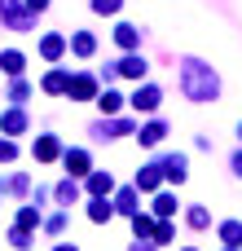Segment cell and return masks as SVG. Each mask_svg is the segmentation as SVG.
Returning a JSON list of instances; mask_svg holds the SVG:
<instances>
[{
  "instance_id": "obj_1",
  "label": "cell",
  "mask_w": 242,
  "mask_h": 251,
  "mask_svg": "<svg viewBox=\"0 0 242 251\" xmlns=\"http://www.w3.org/2000/svg\"><path fill=\"white\" fill-rule=\"evenodd\" d=\"M181 88H185L190 101H212V97L220 93V75H216L212 66H203L198 57H185V62H181Z\"/></svg>"
},
{
  "instance_id": "obj_2",
  "label": "cell",
  "mask_w": 242,
  "mask_h": 251,
  "mask_svg": "<svg viewBox=\"0 0 242 251\" xmlns=\"http://www.w3.org/2000/svg\"><path fill=\"white\" fill-rule=\"evenodd\" d=\"M66 88H71L75 101H93V97H97V79H93V75H75Z\"/></svg>"
},
{
  "instance_id": "obj_3",
  "label": "cell",
  "mask_w": 242,
  "mask_h": 251,
  "mask_svg": "<svg viewBox=\"0 0 242 251\" xmlns=\"http://www.w3.org/2000/svg\"><path fill=\"white\" fill-rule=\"evenodd\" d=\"M159 101H163V93H159L154 84L137 88V97H132V106H137V110H159Z\"/></svg>"
},
{
  "instance_id": "obj_4",
  "label": "cell",
  "mask_w": 242,
  "mask_h": 251,
  "mask_svg": "<svg viewBox=\"0 0 242 251\" xmlns=\"http://www.w3.org/2000/svg\"><path fill=\"white\" fill-rule=\"evenodd\" d=\"M163 172H168V181H176V185H181V181H185V172H190L185 154H168V159H163Z\"/></svg>"
},
{
  "instance_id": "obj_5",
  "label": "cell",
  "mask_w": 242,
  "mask_h": 251,
  "mask_svg": "<svg viewBox=\"0 0 242 251\" xmlns=\"http://www.w3.org/2000/svg\"><path fill=\"white\" fill-rule=\"evenodd\" d=\"M115 44H119V49H137V44H141V31L128 26V22H119V26H115Z\"/></svg>"
},
{
  "instance_id": "obj_6",
  "label": "cell",
  "mask_w": 242,
  "mask_h": 251,
  "mask_svg": "<svg viewBox=\"0 0 242 251\" xmlns=\"http://www.w3.org/2000/svg\"><path fill=\"white\" fill-rule=\"evenodd\" d=\"M110 71H115V75H128V79H141V75H145V62H141V57H123V62H115Z\"/></svg>"
},
{
  "instance_id": "obj_7",
  "label": "cell",
  "mask_w": 242,
  "mask_h": 251,
  "mask_svg": "<svg viewBox=\"0 0 242 251\" xmlns=\"http://www.w3.org/2000/svg\"><path fill=\"white\" fill-rule=\"evenodd\" d=\"M88 190H93V199H106V194L115 190L110 172H88Z\"/></svg>"
},
{
  "instance_id": "obj_8",
  "label": "cell",
  "mask_w": 242,
  "mask_h": 251,
  "mask_svg": "<svg viewBox=\"0 0 242 251\" xmlns=\"http://www.w3.org/2000/svg\"><path fill=\"white\" fill-rule=\"evenodd\" d=\"M159 181H163V168H141L137 172V190H145V194L159 190Z\"/></svg>"
},
{
  "instance_id": "obj_9",
  "label": "cell",
  "mask_w": 242,
  "mask_h": 251,
  "mask_svg": "<svg viewBox=\"0 0 242 251\" xmlns=\"http://www.w3.org/2000/svg\"><path fill=\"white\" fill-rule=\"evenodd\" d=\"M110 216H115V207H110L106 199H93V203H88V221H93V225H106Z\"/></svg>"
},
{
  "instance_id": "obj_10",
  "label": "cell",
  "mask_w": 242,
  "mask_h": 251,
  "mask_svg": "<svg viewBox=\"0 0 242 251\" xmlns=\"http://www.w3.org/2000/svg\"><path fill=\"white\" fill-rule=\"evenodd\" d=\"M71 49H75L79 57H93V53H97V40H93L88 31H75V40H71Z\"/></svg>"
},
{
  "instance_id": "obj_11",
  "label": "cell",
  "mask_w": 242,
  "mask_h": 251,
  "mask_svg": "<svg viewBox=\"0 0 242 251\" xmlns=\"http://www.w3.org/2000/svg\"><path fill=\"white\" fill-rule=\"evenodd\" d=\"M40 53L53 62V57H62V53H66V40H62V35H44V40H40Z\"/></svg>"
},
{
  "instance_id": "obj_12",
  "label": "cell",
  "mask_w": 242,
  "mask_h": 251,
  "mask_svg": "<svg viewBox=\"0 0 242 251\" xmlns=\"http://www.w3.org/2000/svg\"><path fill=\"white\" fill-rule=\"evenodd\" d=\"M0 66H4V75H22V66H26V57H22L18 49H9V53H0Z\"/></svg>"
},
{
  "instance_id": "obj_13",
  "label": "cell",
  "mask_w": 242,
  "mask_h": 251,
  "mask_svg": "<svg viewBox=\"0 0 242 251\" xmlns=\"http://www.w3.org/2000/svg\"><path fill=\"white\" fill-rule=\"evenodd\" d=\"M57 154H62V150H57L53 137H40V141H35V159H40V163H53Z\"/></svg>"
},
{
  "instance_id": "obj_14",
  "label": "cell",
  "mask_w": 242,
  "mask_h": 251,
  "mask_svg": "<svg viewBox=\"0 0 242 251\" xmlns=\"http://www.w3.org/2000/svg\"><path fill=\"white\" fill-rule=\"evenodd\" d=\"M66 172H71V176H88V154H84V150H71V154H66Z\"/></svg>"
},
{
  "instance_id": "obj_15",
  "label": "cell",
  "mask_w": 242,
  "mask_h": 251,
  "mask_svg": "<svg viewBox=\"0 0 242 251\" xmlns=\"http://www.w3.org/2000/svg\"><path fill=\"white\" fill-rule=\"evenodd\" d=\"M0 128H4V132H22V128H26V115H22V110H4V115H0Z\"/></svg>"
},
{
  "instance_id": "obj_16",
  "label": "cell",
  "mask_w": 242,
  "mask_h": 251,
  "mask_svg": "<svg viewBox=\"0 0 242 251\" xmlns=\"http://www.w3.org/2000/svg\"><path fill=\"white\" fill-rule=\"evenodd\" d=\"M66 84H71V75H66V71H53V75H44V93H66Z\"/></svg>"
},
{
  "instance_id": "obj_17",
  "label": "cell",
  "mask_w": 242,
  "mask_h": 251,
  "mask_svg": "<svg viewBox=\"0 0 242 251\" xmlns=\"http://www.w3.org/2000/svg\"><path fill=\"white\" fill-rule=\"evenodd\" d=\"M168 137V124H150V128H141V146H159Z\"/></svg>"
},
{
  "instance_id": "obj_18",
  "label": "cell",
  "mask_w": 242,
  "mask_h": 251,
  "mask_svg": "<svg viewBox=\"0 0 242 251\" xmlns=\"http://www.w3.org/2000/svg\"><path fill=\"white\" fill-rule=\"evenodd\" d=\"M0 9H4V18H9L13 26H31V18H26V13H22V9H18L13 0H0Z\"/></svg>"
},
{
  "instance_id": "obj_19",
  "label": "cell",
  "mask_w": 242,
  "mask_h": 251,
  "mask_svg": "<svg viewBox=\"0 0 242 251\" xmlns=\"http://www.w3.org/2000/svg\"><path fill=\"white\" fill-rule=\"evenodd\" d=\"M220 238H225L229 247H238L242 243V221H225V225H220Z\"/></svg>"
},
{
  "instance_id": "obj_20",
  "label": "cell",
  "mask_w": 242,
  "mask_h": 251,
  "mask_svg": "<svg viewBox=\"0 0 242 251\" xmlns=\"http://www.w3.org/2000/svg\"><path fill=\"white\" fill-rule=\"evenodd\" d=\"M154 216H163V221L176 216V199H172V194H159V199H154Z\"/></svg>"
},
{
  "instance_id": "obj_21",
  "label": "cell",
  "mask_w": 242,
  "mask_h": 251,
  "mask_svg": "<svg viewBox=\"0 0 242 251\" xmlns=\"http://www.w3.org/2000/svg\"><path fill=\"white\" fill-rule=\"evenodd\" d=\"M97 106H101L106 115H115V110L123 106V97H119V93H101V97H97Z\"/></svg>"
},
{
  "instance_id": "obj_22",
  "label": "cell",
  "mask_w": 242,
  "mask_h": 251,
  "mask_svg": "<svg viewBox=\"0 0 242 251\" xmlns=\"http://www.w3.org/2000/svg\"><path fill=\"white\" fill-rule=\"evenodd\" d=\"M119 9H123V0H93V13H101V18L106 13H119Z\"/></svg>"
},
{
  "instance_id": "obj_23",
  "label": "cell",
  "mask_w": 242,
  "mask_h": 251,
  "mask_svg": "<svg viewBox=\"0 0 242 251\" xmlns=\"http://www.w3.org/2000/svg\"><path fill=\"white\" fill-rule=\"evenodd\" d=\"M31 225H40V212L22 207V212H18V229H31Z\"/></svg>"
},
{
  "instance_id": "obj_24",
  "label": "cell",
  "mask_w": 242,
  "mask_h": 251,
  "mask_svg": "<svg viewBox=\"0 0 242 251\" xmlns=\"http://www.w3.org/2000/svg\"><path fill=\"white\" fill-rule=\"evenodd\" d=\"M190 225H194V229H207V225H212V216H207L203 207H190Z\"/></svg>"
},
{
  "instance_id": "obj_25",
  "label": "cell",
  "mask_w": 242,
  "mask_h": 251,
  "mask_svg": "<svg viewBox=\"0 0 242 251\" xmlns=\"http://www.w3.org/2000/svg\"><path fill=\"white\" fill-rule=\"evenodd\" d=\"M132 229H137V238H145V234H154V221L150 216H132Z\"/></svg>"
},
{
  "instance_id": "obj_26",
  "label": "cell",
  "mask_w": 242,
  "mask_h": 251,
  "mask_svg": "<svg viewBox=\"0 0 242 251\" xmlns=\"http://www.w3.org/2000/svg\"><path fill=\"white\" fill-rule=\"evenodd\" d=\"M132 207H137V194H132V190H123V194H119V212H128V216H132Z\"/></svg>"
},
{
  "instance_id": "obj_27",
  "label": "cell",
  "mask_w": 242,
  "mask_h": 251,
  "mask_svg": "<svg viewBox=\"0 0 242 251\" xmlns=\"http://www.w3.org/2000/svg\"><path fill=\"white\" fill-rule=\"evenodd\" d=\"M75 194H79V190H75V185H71V181H62V185H57V199H62V203H71V199H75Z\"/></svg>"
},
{
  "instance_id": "obj_28",
  "label": "cell",
  "mask_w": 242,
  "mask_h": 251,
  "mask_svg": "<svg viewBox=\"0 0 242 251\" xmlns=\"http://www.w3.org/2000/svg\"><path fill=\"white\" fill-rule=\"evenodd\" d=\"M13 154H18V146H9V141H0V159H4V163H9V159H13Z\"/></svg>"
},
{
  "instance_id": "obj_29",
  "label": "cell",
  "mask_w": 242,
  "mask_h": 251,
  "mask_svg": "<svg viewBox=\"0 0 242 251\" xmlns=\"http://www.w3.org/2000/svg\"><path fill=\"white\" fill-rule=\"evenodd\" d=\"M26 9H31V13H44V9H48V0H26Z\"/></svg>"
},
{
  "instance_id": "obj_30",
  "label": "cell",
  "mask_w": 242,
  "mask_h": 251,
  "mask_svg": "<svg viewBox=\"0 0 242 251\" xmlns=\"http://www.w3.org/2000/svg\"><path fill=\"white\" fill-rule=\"evenodd\" d=\"M234 172H238V176H242V150H238V154H234Z\"/></svg>"
},
{
  "instance_id": "obj_31",
  "label": "cell",
  "mask_w": 242,
  "mask_h": 251,
  "mask_svg": "<svg viewBox=\"0 0 242 251\" xmlns=\"http://www.w3.org/2000/svg\"><path fill=\"white\" fill-rule=\"evenodd\" d=\"M132 251H154V247H145V243H137V247H132Z\"/></svg>"
},
{
  "instance_id": "obj_32",
  "label": "cell",
  "mask_w": 242,
  "mask_h": 251,
  "mask_svg": "<svg viewBox=\"0 0 242 251\" xmlns=\"http://www.w3.org/2000/svg\"><path fill=\"white\" fill-rule=\"evenodd\" d=\"M53 251H75V247H66V243H62V247H53Z\"/></svg>"
},
{
  "instance_id": "obj_33",
  "label": "cell",
  "mask_w": 242,
  "mask_h": 251,
  "mask_svg": "<svg viewBox=\"0 0 242 251\" xmlns=\"http://www.w3.org/2000/svg\"><path fill=\"white\" fill-rule=\"evenodd\" d=\"M238 137H242V124H238Z\"/></svg>"
},
{
  "instance_id": "obj_34",
  "label": "cell",
  "mask_w": 242,
  "mask_h": 251,
  "mask_svg": "<svg viewBox=\"0 0 242 251\" xmlns=\"http://www.w3.org/2000/svg\"><path fill=\"white\" fill-rule=\"evenodd\" d=\"M229 251H242V247H229Z\"/></svg>"
},
{
  "instance_id": "obj_35",
  "label": "cell",
  "mask_w": 242,
  "mask_h": 251,
  "mask_svg": "<svg viewBox=\"0 0 242 251\" xmlns=\"http://www.w3.org/2000/svg\"><path fill=\"white\" fill-rule=\"evenodd\" d=\"M190 251H194V247H190Z\"/></svg>"
}]
</instances>
